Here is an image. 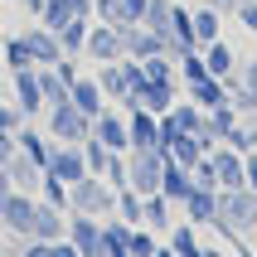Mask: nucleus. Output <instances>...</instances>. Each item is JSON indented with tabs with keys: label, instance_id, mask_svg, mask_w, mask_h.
<instances>
[{
	"label": "nucleus",
	"instance_id": "1",
	"mask_svg": "<svg viewBox=\"0 0 257 257\" xmlns=\"http://www.w3.org/2000/svg\"><path fill=\"white\" fill-rule=\"evenodd\" d=\"M214 228H228L238 238L257 233V189H218V223Z\"/></svg>",
	"mask_w": 257,
	"mask_h": 257
},
{
	"label": "nucleus",
	"instance_id": "2",
	"mask_svg": "<svg viewBox=\"0 0 257 257\" xmlns=\"http://www.w3.org/2000/svg\"><path fill=\"white\" fill-rule=\"evenodd\" d=\"M68 214H92V218L116 214V189L102 175H83L78 185H68Z\"/></svg>",
	"mask_w": 257,
	"mask_h": 257
},
{
	"label": "nucleus",
	"instance_id": "3",
	"mask_svg": "<svg viewBox=\"0 0 257 257\" xmlns=\"http://www.w3.org/2000/svg\"><path fill=\"white\" fill-rule=\"evenodd\" d=\"M165 151L160 146H146V151H126V189L136 194H160V175H165Z\"/></svg>",
	"mask_w": 257,
	"mask_h": 257
},
{
	"label": "nucleus",
	"instance_id": "4",
	"mask_svg": "<svg viewBox=\"0 0 257 257\" xmlns=\"http://www.w3.org/2000/svg\"><path fill=\"white\" fill-rule=\"evenodd\" d=\"M141 83H146L141 58H112V63H102V73H97L102 97H112V102H131V92Z\"/></svg>",
	"mask_w": 257,
	"mask_h": 257
},
{
	"label": "nucleus",
	"instance_id": "5",
	"mask_svg": "<svg viewBox=\"0 0 257 257\" xmlns=\"http://www.w3.org/2000/svg\"><path fill=\"white\" fill-rule=\"evenodd\" d=\"M92 136V116H83L68 97L63 102H49V141L58 146H83Z\"/></svg>",
	"mask_w": 257,
	"mask_h": 257
},
{
	"label": "nucleus",
	"instance_id": "6",
	"mask_svg": "<svg viewBox=\"0 0 257 257\" xmlns=\"http://www.w3.org/2000/svg\"><path fill=\"white\" fill-rule=\"evenodd\" d=\"M63 238L78 247V257H107L102 252V218H92V214H68Z\"/></svg>",
	"mask_w": 257,
	"mask_h": 257
},
{
	"label": "nucleus",
	"instance_id": "7",
	"mask_svg": "<svg viewBox=\"0 0 257 257\" xmlns=\"http://www.w3.org/2000/svg\"><path fill=\"white\" fill-rule=\"evenodd\" d=\"M29 223H34V194L10 189V199L0 204V228L10 233V238H20V243H25V238H29Z\"/></svg>",
	"mask_w": 257,
	"mask_h": 257
},
{
	"label": "nucleus",
	"instance_id": "8",
	"mask_svg": "<svg viewBox=\"0 0 257 257\" xmlns=\"http://www.w3.org/2000/svg\"><path fill=\"white\" fill-rule=\"evenodd\" d=\"M180 218L194 223V228H214V223H218V189L194 185V189H189V199L180 204Z\"/></svg>",
	"mask_w": 257,
	"mask_h": 257
},
{
	"label": "nucleus",
	"instance_id": "9",
	"mask_svg": "<svg viewBox=\"0 0 257 257\" xmlns=\"http://www.w3.org/2000/svg\"><path fill=\"white\" fill-rule=\"evenodd\" d=\"M175 102H180V87H175V83H151V78H146V83L131 92V102H126V107H146L151 116H165Z\"/></svg>",
	"mask_w": 257,
	"mask_h": 257
},
{
	"label": "nucleus",
	"instance_id": "10",
	"mask_svg": "<svg viewBox=\"0 0 257 257\" xmlns=\"http://www.w3.org/2000/svg\"><path fill=\"white\" fill-rule=\"evenodd\" d=\"M92 141H102L112 156H126L131 151V131H126V116H116V112H102L92 116Z\"/></svg>",
	"mask_w": 257,
	"mask_h": 257
},
{
	"label": "nucleus",
	"instance_id": "11",
	"mask_svg": "<svg viewBox=\"0 0 257 257\" xmlns=\"http://www.w3.org/2000/svg\"><path fill=\"white\" fill-rule=\"evenodd\" d=\"M44 175H54V180H63V185H78L87 175V160H83V146H58L54 141V156H49V170Z\"/></svg>",
	"mask_w": 257,
	"mask_h": 257
},
{
	"label": "nucleus",
	"instance_id": "12",
	"mask_svg": "<svg viewBox=\"0 0 257 257\" xmlns=\"http://www.w3.org/2000/svg\"><path fill=\"white\" fill-rule=\"evenodd\" d=\"M63 223H68L63 209L34 199V223H29V238H34V243H58V238H63ZM29 238H25V243H29Z\"/></svg>",
	"mask_w": 257,
	"mask_h": 257
},
{
	"label": "nucleus",
	"instance_id": "13",
	"mask_svg": "<svg viewBox=\"0 0 257 257\" xmlns=\"http://www.w3.org/2000/svg\"><path fill=\"white\" fill-rule=\"evenodd\" d=\"M209 165H214L218 189H243V156H238L233 146H223V141H218L214 151H209Z\"/></svg>",
	"mask_w": 257,
	"mask_h": 257
},
{
	"label": "nucleus",
	"instance_id": "14",
	"mask_svg": "<svg viewBox=\"0 0 257 257\" xmlns=\"http://www.w3.org/2000/svg\"><path fill=\"white\" fill-rule=\"evenodd\" d=\"M25 39V49H29V58H34V68H49V63H58L63 58V44H58V34L54 29H29V34H20Z\"/></svg>",
	"mask_w": 257,
	"mask_h": 257
},
{
	"label": "nucleus",
	"instance_id": "15",
	"mask_svg": "<svg viewBox=\"0 0 257 257\" xmlns=\"http://www.w3.org/2000/svg\"><path fill=\"white\" fill-rule=\"evenodd\" d=\"M83 54H92L97 63H112V58H121V29H116V25H92V29H87Z\"/></svg>",
	"mask_w": 257,
	"mask_h": 257
},
{
	"label": "nucleus",
	"instance_id": "16",
	"mask_svg": "<svg viewBox=\"0 0 257 257\" xmlns=\"http://www.w3.org/2000/svg\"><path fill=\"white\" fill-rule=\"evenodd\" d=\"M175 214H180V209H175L165 194H146L141 199V228H151V233H170L175 223H180Z\"/></svg>",
	"mask_w": 257,
	"mask_h": 257
},
{
	"label": "nucleus",
	"instance_id": "17",
	"mask_svg": "<svg viewBox=\"0 0 257 257\" xmlns=\"http://www.w3.org/2000/svg\"><path fill=\"white\" fill-rule=\"evenodd\" d=\"M68 102L83 116H102V112H107V97H102L97 78H73V83H68Z\"/></svg>",
	"mask_w": 257,
	"mask_h": 257
},
{
	"label": "nucleus",
	"instance_id": "18",
	"mask_svg": "<svg viewBox=\"0 0 257 257\" xmlns=\"http://www.w3.org/2000/svg\"><path fill=\"white\" fill-rule=\"evenodd\" d=\"M15 107H20L25 116H39L44 112V92H39L34 68H15Z\"/></svg>",
	"mask_w": 257,
	"mask_h": 257
},
{
	"label": "nucleus",
	"instance_id": "19",
	"mask_svg": "<svg viewBox=\"0 0 257 257\" xmlns=\"http://www.w3.org/2000/svg\"><path fill=\"white\" fill-rule=\"evenodd\" d=\"M126 131H131V151L160 146V116H151L146 107H131V116H126Z\"/></svg>",
	"mask_w": 257,
	"mask_h": 257
},
{
	"label": "nucleus",
	"instance_id": "20",
	"mask_svg": "<svg viewBox=\"0 0 257 257\" xmlns=\"http://www.w3.org/2000/svg\"><path fill=\"white\" fill-rule=\"evenodd\" d=\"M165 116H170V121H175V131H185V136H199V131H214V126H209V112H204L199 102H185V97L175 102V107H170Z\"/></svg>",
	"mask_w": 257,
	"mask_h": 257
},
{
	"label": "nucleus",
	"instance_id": "21",
	"mask_svg": "<svg viewBox=\"0 0 257 257\" xmlns=\"http://www.w3.org/2000/svg\"><path fill=\"white\" fill-rule=\"evenodd\" d=\"M185 97L199 102L204 112H214V107L228 102V83H223V78H199V83H185Z\"/></svg>",
	"mask_w": 257,
	"mask_h": 257
},
{
	"label": "nucleus",
	"instance_id": "22",
	"mask_svg": "<svg viewBox=\"0 0 257 257\" xmlns=\"http://www.w3.org/2000/svg\"><path fill=\"white\" fill-rule=\"evenodd\" d=\"M102 252L107 257H131V223H121L116 214L102 218Z\"/></svg>",
	"mask_w": 257,
	"mask_h": 257
},
{
	"label": "nucleus",
	"instance_id": "23",
	"mask_svg": "<svg viewBox=\"0 0 257 257\" xmlns=\"http://www.w3.org/2000/svg\"><path fill=\"white\" fill-rule=\"evenodd\" d=\"M15 146H20V151H25V156L34 160V165H39V170H49V156H54V141H49L44 131H34V126H20V131H15Z\"/></svg>",
	"mask_w": 257,
	"mask_h": 257
},
{
	"label": "nucleus",
	"instance_id": "24",
	"mask_svg": "<svg viewBox=\"0 0 257 257\" xmlns=\"http://www.w3.org/2000/svg\"><path fill=\"white\" fill-rule=\"evenodd\" d=\"M5 175H10V185H15V189H25V194H29V189H34V185L44 180V170H39V165H34V160L25 156V151H20V146H15V156L5 160Z\"/></svg>",
	"mask_w": 257,
	"mask_h": 257
},
{
	"label": "nucleus",
	"instance_id": "25",
	"mask_svg": "<svg viewBox=\"0 0 257 257\" xmlns=\"http://www.w3.org/2000/svg\"><path fill=\"white\" fill-rule=\"evenodd\" d=\"M189 189H194V180H189V170L170 160V165H165V175H160V194H165V199H170L175 209H180V204L189 199Z\"/></svg>",
	"mask_w": 257,
	"mask_h": 257
},
{
	"label": "nucleus",
	"instance_id": "26",
	"mask_svg": "<svg viewBox=\"0 0 257 257\" xmlns=\"http://www.w3.org/2000/svg\"><path fill=\"white\" fill-rule=\"evenodd\" d=\"M165 247H170L175 257H199V247H204V243H199V228L180 218V223L170 228V243H165Z\"/></svg>",
	"mask_w": 257,
	"mask_h": 257
},
{
	"label": "nucleus",
	"instance_id": "27",
	"mask_svg": "<svg viewBox=\"0 0 257 257\" xmlns=\"http://www.w3.org/2000/svg\"><path fill=\"white\" fill-rule=\"evenodd\" d=\"M199 54H204V68L214 73V78H228V73H233V49H228V44H223V39L204 44Z\"/></svg>",
	"mask_w": 257,
	"mask_h": 257
},
{
	"label": "nucleus",
	"instance_id": "28",
	"mask_svg": "<svg viewBox=\"0 0 257 257\" xmlns=\"http://www.w3.org/2000/svg\"><path fill=\"white\" fill-rule=\"evenodd\" d=\"M87 15H78V20H68V25L58 29V44H63V54H83V44H87Z\"/></svg>",
	"mask_w": 257,
	"mask_h": 257
},
{
	"label": "nucleus",
	"instance_id": "29",
	"mask_svg": "<svg viewBox=\"0 0 257 257\" xmlns=\"http://www.w3.org/2000/svg\"><path fill=\"white\" fill-rule=\"evenodd\" d=\"M34 78H39L44 107H49V102H63V97H68V83L58 78V68H54V63H49V68H34Z\"/></svg>",
	"mask_w": 257,
	"mask_h": 257
},
{
	"label": "nucleus",
	"instance_id": "30",
	"mask_svg": "<svg viewBox=\"0 0 257 257\" xmlns=\"http://www.w3.org/2000/svg\"><path fill=\"white\" fill-rule=\"evenodd\" d=\"M189 20H194V44H199V49L218 39V10H214V5H209V10H194Z\"/></svg>",
	"mask_w": 257,
	"mask_h": 257
},
{
	"label": "nucleus",
	"instance_id": "31",
	"mask_svg": "<svg viewBox=\"0 0 257 257\" xmlns=\"http://www.w3.org/2000/svg\"><path fill=\"white\" fill-rule=\"evenodd\" d=\"M116 218L131 223V228H141V194L136 189H116Z\"/></svg>",
	"mask_w": 257,
	"mask_h": 257
},
{
	"label": "nucleus",
	"instance_id": "32",
	"mask_svg": "<svg viewBox=\"0 0 257 257\" xmlns=\"http://www.w3.org/2000/svg\"><path fill=\"white\" fill-rule=\"evenodd\" d=\"M39 199L68 214V185H63V180H54V175H44V180H39Z\"/></svg>",
	"mask_w": 257,
	"mask_h": 257
},
{
	"label": "nucleus",
	"instance_id": "33",
	"mask_svg": "<svg viewBox=\"0 0 257 257\" xmlns=\"http://www.w3.org/2000/svg\"><path fill=\"white\" fill-rule=\"evenodd\" d=\"M141 73L151 78V83H175V63L165 54H151V58H141Z\"/></svg>",
	"mask_w": 257,
	"mask_h": 257
},
{
	"label": "nucleus",
	"instance_id": "34",
	"mask_svg": "<svg viewBox=\"0 0 257 257\" xmlns=\"http://www.w3.org/2000/svg\"><path fill=\"white\" fill-rule=\"evenodd\" d=\"M180 78H185V83H199V78H214V73L204 68V54H199V49H185V54H180Z\"/></svg>",
	"mask_w": 257,
	"mask_h": 257
},
{
	"label": "nucleus",
	"instance_id": "35",
	"mask_svg": "<svg viewBox=\"0 0 257 257\" xmlns=\"http://www.w3.org/2000/svg\"><path fill=\"white\" fill-rule=\"evenodd\" d=\"M83 160H87V175H102V170H107V160H112V151L87 136V141H83Z\"/></svg>",
	"mask_w": 257,
	"mask_h": 257
},
{
	"label": "nucleus",
	"instance_id": "36",
	"mask_svg": "<svg viewBox=\"0 0 257 257\" xmlns=\"http://www.w3.org/2000/svg\"><path fill=\"white\" fill-rule=\"evenodd\" d=\"M5 63H10V73H15V68H34V58H29L25 39H5Z\"/></svg>",
	"mask_w": 257,
	"mask_h": 257
},
{
	"label": "nucleus",
	"instance_id": "37",
	"mask_svg": "<svg viewBox=\"0 0 257 257\" xmlns=\"http://www.w3.org/2000/svg\"><path fill=\"white\" fill-rule=\"evenodd\" d=\"M223 146H233L238 156H247V151H257V146H252V136H247V126H243V121H238V126H228V131H223Z\"/></svg>",
	"mask_w": 257,
	"mask_h": 257
},
{
	"label": "nucleus",
	"instance_id": "38",
	"mask_svg": "<svg viewBox=\"0 0 257 257\" xmlns=\"http://www.w3.org/2000/svg\"><path fill=\"white\" fill-rule=\"evenodd\" d=\"M92 15H97L102 25H116V29H121V0H92Z\"/></svg>",
	"mask_w": 257,
	"mask_h": 257
},
{
	"label": "nucleus",
	"instance_id": "39",
	"mask_svg": "<svg viewBox=\"0 0 257 257\" xmlns=\"http://www.w3.org/2000/svg\"><path fill=\"white\" fill-rule=\"evenodd\" d=\"M102 180L112 189H126V156H112L107 160V170H102Z\"/></svg>",
	"mask_w": 257,
	"mask_h": 257
},
{
	"label": "nucleus",
	"instance_id": "40",
	"mask_svg": "<svg viewBox=\"0 0 257 257\" xmlns=\"http://www.w3.org/2000/svg\"><path fill=\"white\" fill-rule=\"evenodd\" d=\"M156 252V233L151 228H131V257H151Z\"/></svg>",
	"mask_w": 257,
	"mask_h": 257
},
{
	"label": "nucleus",
	"instance_id": "41",
	"mask_svg": "<svg viewBox=\"0 0 257 257\" xmlns=\"http://www.w3.org/2000/svg\"><path fill=\"white\" fill-rule=\"evenodd\" d=\"M20 126H25V112H20V107H10V102H0V131H10V136H15Z\"/></svg>",
	"mask_w": 257,
	"mask_h": 257
},
{
	"label": "nucleus",
	"instance_id": "42",
	"mask_svg": "<svg viewBox=\"0 0 257 257\" xmlns=\"http://www.w3.org/2000/svg\"><path fill=\"white\" fill-rule=\"evenodd\" d=\"M146 5H151V0H121V29H126V25H141Z\"/></svg>",
	"mask_w": 257,
	"mask_h": 257
},
{
	"label": "nucleus",
	"instance_id": "43",
	"mask_svg": "<svg viewBox=\"0 0 257 257\" xmlns=\"http://www.w3.org/2000/svg\"><path fill=\"white\" fill-rule=\"evenodd\" d=\"M238 20H243V29L257 34V0H238Z\"/></svg>",
	"mask_w": 257,
	"mask_h": 257
},
{
	"label": "nucleus",
	"instance_id": "44",
	"mask_svg": "<svg viewBox=\"0 0 257 257\" xmlns=\"http://www.w3.org/2000/svg\"><path fill=\"white\" fill-rule=\"evenodd\" d=\"M238 87H243L247 97L257 102V58H252V63H247V68H243V78H238Z\"/></svg>",
	"mask_w": 257,
	"mask_h": 257
},
{
	"label": "nucleus",
	"instance_id": "45",
	"mask_svg": "<svg viewBox=\"0 0 257 257\" xmlns=\"http://www.w3.org/2000/svg\"><path fill=\"white\" fill-rule=\"evenodd\" d=\"M243 185L257 189V151H247V156H243Z\"/></svg>",
	"mask_w": 257,
	"mask_h": 257
},
{
	"label": "nucleus",
	"instance_id": "46",
	"mask_svg": "<svg viewBox=\"0 0 257 257\" xmlns=\"http://www.w3.org/2000/svg\"><path fill=\"white\" fill-rule=\"evenodd\" d=\"M44 257H78V247L68 243V238H58V243H49V252Z\"/></svg>",
	"mask_w": 257,
	"mask_h": 257
},
{
	"label": "nucleus",
	"instance_id": "47",
	"mask_svg": "<svg viewBox=\"0 0 257 257\" xmlns=\"http://www.w3.org/2000/svg\"><path fill=\"white\" fill-rule=\"evenodd\" d=\"M15 156V136H10V131H0V170H5V160H10Z\"/></svg>",
	"mask_w": 257,
	"mask_h": 257
},
{
	"label": "nucleus",
	"instance_id": "48",
	"mask_svg": "<svg viewBox=\"0 0 257 257\" xmlns=\"http://www.w3.org/2000/svg\"><path fill=\"white\" fill-rule=\"evenodd\" d=\"M10 189H15V185H10V175H5V170H0V204H5V199H10Z\"/></svg>",
	"mask_w": 257,
	"mask_h": 257
},
{
	"label": "nucleus",
	"instance_id": "49",
	"mask_svg": "<svg viewBox=\"0 0 257 257\" xmlns=\"http://www.w3.org/2000/svg\"><path fill=\"white\" fill-rule=\"evenodd\" d=\"M214 10H238V0H209Z\"/></svg>",
	"mask_w": 257,
	"mask_h": 257
},
{
	"label": "nucleus",
	"instance_id": "50",
	"mask_svg": "<svg viewBox=\"0 0 257 257\" xmlns=\"http://www.w3.org/2000/svg\"><path fill=\"white\" fill-rule=\"evenodd\" d=\"M199 257H228L223 247H199Z\"/></svg>",
	"mask_w": 257,
	"mask_h": 257
},
{
	"label": "nucleus",
	"instance_id": "51",
	"mask_svg": "<svg viewBox=\"0 0 257 257\" xmlns=\"http://www.w3.org/2000/svg\"><path fill=\"white\" fill-rule=\"evenodd\" d=\"M25 5H29L34 15H44V5H49V0H25Z\"/></svg>",
	"mask_w": 257,
	"mask_h": 257
},
{
	"label": "nucleus",
	"instance_id": "52",
	"mask_svg": "<svg viewBox=\"0 0 257 257\" xmlns=\"http://www.w3.org/2000/svg\"><path fill=\"white\" fill-rule=\"evenodd\" d=\"M151 257H175V252H170L165 243H156V252H151Z\"/></svg>",
	"mask_w": 257,
	"mask_h": 257
},
{
	"label": "nucleus",
	"instance_id": "53",
	"mask_svg": "<svg viewBox=\"0 0 257 257\" xmlns=\"http://www.w3.org/2000/svg\"><path fill=\"white\" fill-rule=\"evenodd\" d=\"M252 257H257V252H252Z\"/></svg>",
	"mask_w": 257,
	"mask_h": 257
}]
</instances>
